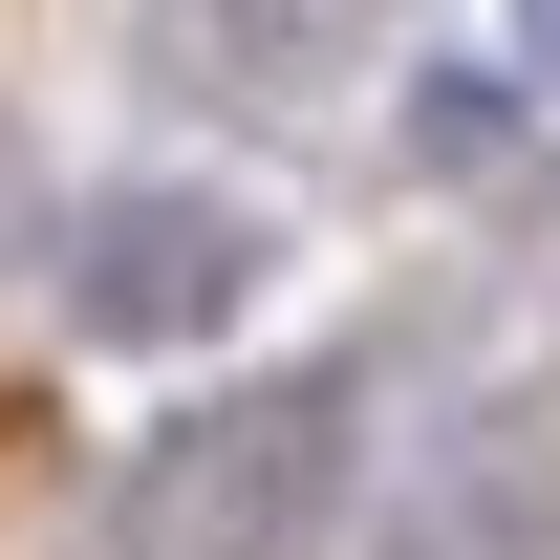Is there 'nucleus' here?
<instances>
[{"label": "nucleus", "instance_id": "f257e3e1", "mask_svg": "<svg viewBox=\"0 0 560 560\" xmlns=\"http://www.w3.org/2000/svg\"><path fill=\"white\" fill-rule=\"evenodd\" d=\"M280 195H215V173H108V195H66V346L86 366H195V346H237L280 302Z\"/></svg>", "mask_w": 560, "mask_h": 560}, {"label": "nucleus", "instance_id": "7ed1b4c3", "mask_svg": "<svg viewBox=\"0 0 560 560\" xmlns=\"http://www.w3.org/2000/svg\"><path fill=\"white\" fill-rule=\"evenodd\" d=\"M517 86H560V0H517Z\"/></svg>", "mask_w": 560, "mask_h": 560}, {"label": "nucleus", "instance_id": "f03ea898", "mask_svg": "<svg viewBox=\"0 0 560 560\" xmlns=\"http://www.w3.org/2000/svg\"><path fill=\"white\" fill-rule=\"evenodd\" d=\"M410 108H431V130H410V151H431V173H495V130H517V86H495V66H431V86H410Z\"/></svg>", "mask_w": 560, "mask_h": 560}]
</instances>
